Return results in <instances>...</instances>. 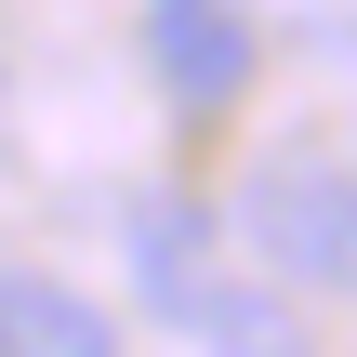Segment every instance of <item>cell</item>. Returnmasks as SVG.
<instances>
[{
    "label": "cell",
    "instance_id": "1",
    "mask_svg": "<svg viewBox=\"0 0 357 357\" xmlns=\"http://www.w3.org/2000/svg\"><path fill=\"white\" fill-rule=\"evenodd\" d=\"M225 225H238V252H252L265 278H291V291H344V305H357V159H331V146H278V159H252Z\"/></svg>",
    "mask_w": 357,
    "mask_h": 357
},
{
    "label": "cell",
    "instance_id": "4",
    "mask_svg": "<svg viewBox=\"0 0 357 357\" xmlns=\"http://www.w3.org/2000/svg\"><path fill=\"white\" fill-rule=\"evenodd\" d=\"M185 331H199L212 357H318L305 305H291V278H212V291L185 305Z\"/></svg>",
    "mask_w": 357,
    "mask_h": 357
},
{
    "label": "cell",
    "instance_id": "2",
    "mask_svg": "<svg viewBox=\"0 0 357 357\" xmlns=\"http://www.w3.org/2000/svg\"><path fill=\"white\" fill-rule=\"evenodd\" d=\"M146 66L172 106H225L252 79V0H146Z\"/></svg>",
    "mask_w": 357,
    "mask_h": 357
},
{
    "label": "cell",
    "instance_id": "3",
    "mask_svg": "<svg viewBox=\"0 0 357 357\" xmlns=\"http://www.w3.org/2000/svg\"><path fill=\"white\" fill-rule=\"evenodd\" d=\"M0 357H119V318L53 265H0Z\"/></svg>",
    "mask_w": 357,
    "mask_h": 357
},
{
    "label": "cell",
    "instance_id": "5",
    "mask_svg": "<svg viewBox=\"0 0 357 357\" xmlns=\"http://www.w3.org/2000/svg\"><path fill=\"white\" fill-rule=\"evenodd\" d=\"M132 278H146V305L185 318V305L212 291V199H172V185L132 199Z\"/></svg>",
    "mask_w": 357,
    "mask_h": 357
}]
</instances>
